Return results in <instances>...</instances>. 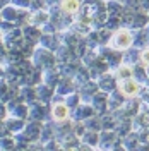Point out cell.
I'll return each mask as SVG.
<instances>
[{
	"label": "cell",
	"mask_w": 149,
	"mask_h": 151,
	"mask_svg": "<svg viewBox=\"0 0 149 151\" xmlns=\"http://www.w3.org/2000/svg\"><path fill=\"white\" fill-rule=\"evenodd\" d=\"M134 45V35L129 29L118 28L117 31H113L112 38H110V47L118 50V52H125Z\"/></svg>",
	"instance_id": "cell-1"
},
{
	"label": "cell",
	"mask_w": 149,
	"mask_h": 151,
	"mask_svg": "<svg viewBox=\"0 0 149 151\" xmlns=\"http://www.w3.org/2000/svg\"><path fill=\"white\" fill-rule=\"evenodd\" d=\"M94 115V108L91 106H77V113H75V117L77 119H81V120H86V119H89V117H93Z\"/></svg>",
	"instance_id": "cell-8"
},
{
	"label": "cell",
	"mask_w": 149,
	"mask_h": 151,
	"mask_svg": "<svg viewBox=\"0 0 149 151\" xmlns=\"http://www.w3.org/2000/svg\"><path fill=\"white\" fill-rule=\"evenodd\" d=\"M69 106H67L65 101H57V103H53V106H52V117H53V120H57V122H64V120H67L69 119Z\"/></svg>",
	"instance_id": "cell-3"
},
{
	"label": "cell",
	"mask_w": 149,
	"mask_h": 151,
	"mask_svg": "<svg viewBox=\"0 0 149 151\" xmlns=\"http://www.w3.org/2000/svg\"><path fill=\"white\" fill-rule=\"evenodd\" d=\"M140 62H142L144 65H148V67H149V47H148V48H144V50L140 52Z\"/></svg>",
	"instance_id": "cell-12"
},
{
	"label": "cell",
	"mask_w": 149,
	"mask_h": 151,
	"mask_svg": "<svg viewBox=\"0 0 149 151\" xmlns=\"http://www.w3.org/2000/svg\"><path fill=\"white\" fill-rule=\"evenodd\" d=\"M98 89H100V86L96 83H84L82 88H81V98L86 100V101H89V100H93V96L96 94Z\"/></svg>",
	"instance_id": "cell-6"
},
{
	"label": "cell",
	"mask_w": 149,
	"mask_h": 151,
	"mask_svg": "<svg viewBox=\"0 0 149 151\" xmlns=\"http://www.w3.org/2000/svg\"><path fill=\"white\" fill-rule=\"evenodd\" d=\"M118 77H122V79H129V77H132V69L127 65H122L120 69H118Z\"/></svg>",
	"instance_id": "cell-11"
},
{
	"label": "cell",
	"mask_w": 149,
	"mask_h": 151,
	"mask_svg": "<svg viewBox=\"0 0 149 151\" xmlns=\"http://www.w3.org/2000/svg\"><path fill=\"white\" fill-rule=\"evenodd\" d=\"M100 136H98V132H94V131H89L86 136L82 137V141H86V142H89V144H96V142L100 141L98 139Z\"/></svg>",
	"instance_id": "cell-10"
},
{
	"label": "cell",
	"mask_w": 149,
	"mask_h": 151,
	"mask_svg": "<svg viewBox=\"0 0 149 151\" xmlns=\"http://www.w3.org/2000/svg\"><path fill=\"white\" fill-rule=\"evenodd\" d=\"M139 83L134 79V77H129V79H122L120 83V91L125 98H132L135 96V93H139Z\"/></svg>",
	"instance_id": "cell-2"
},
{
	"label": "cell",
	"mask_w": 149,
	"mask_h": 151,
	"mask_svg": "<svg viewBox=\"0 0 149 151\" xmlns=\"http://www.w3.org/2000/svg\"><path fill=\"white\" fill-rule=\"evenodd\" d=\"M98 86H100L101 91H108V93H112L113 89H117V79H115V76L106 74V72H105V74H101V77H100Z\"/></svg>",
	"instance_id": "cell-4"
},
{
	"label": "cell",
	"mask_w": 149,
	"mask_h": 151,
	"mask_svg": "<svg viewBox=\"0 0 149 151\" xmlns=\"http://www.w3.org/2000/svg\"><path fill=\"white\" fill-rule=\"evenodd\" d=\"M93 108H94V112H98V113H105V110H106V106H108V98L105 96V94H94L93 96Z\"/></svg>",
	"instance_id": "cell-7"
},
{
	"label": "cell",
	"mask_w": 149,
	"mask_h": 151,
	"mask_svg": "<svg viewBox=\"0 0 149 151\" xmlns=\"http://www.w3.org/2000/svg\"><path fill=\"white\" fill-rule=\"evenodd\" d=\"M82 7L81 0H60V9L65 14H77Z\"/></svg>",
	"instance_id": "cell-5"
},
{
	"label": "cell",
	"mask_w": 149,
	"mask_h": 151,
	"mask_svg": "<svg viewBox=\"0 0 149 151\" xmlns=\"http://www.w3.org/2000/svg\"><path fill=\"white\" fill-rule=\"evenodd\" d=\"M24 36H28V41L31 45H34V41L39 38V31L36 28H26L24 29Z\"/></svg>",
	"instance_id": "cell-9"
}]
</instances>
